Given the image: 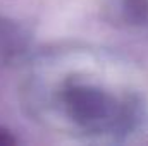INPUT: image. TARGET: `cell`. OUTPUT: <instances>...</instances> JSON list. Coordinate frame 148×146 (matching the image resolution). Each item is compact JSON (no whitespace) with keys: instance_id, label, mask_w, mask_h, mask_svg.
Listing matches in <instances>:
<instances>
[{"instance_id":"4","label":"cell","mask_w":148,"mask_h":146,"mask_svg":"<svg viewBox=\"0 0 148 146\" xmlns=\"http://www.w3.org/2000/svg\"><path fill=\"white\" fill-rule=\"evenodd\" d=\"M10 143H14V138L7 131H2L0 129V145H10Z\"/></svg>"},{"instance_id":"1","label":"cell","mask_w":148,"mask_h":146,"mask_svg":"<svg viewBox=\"0 0 148 146\" xmlns=\"http://www.w3.org/2000/svg\"><path fill=\"white\" fill-rule=\"evenodd\" d=\"M26 112L45 129L77 139L115 136L129 129L134 105L102 81L84 48L66 45L36 55L21 88Z\"/></svg>"},{"instance_id":"2","label":"cell","mask_w":148,"mask_h":146,"mask_svg":"<svg viewBox=\"0 0 148 146\" xmlns=\"http://www.w3.org/2000/svg\"><path fill=\"white\" fill-rule=\"evenodd\" d=\"M31 50L28 29L10 19L0 16V67H14L23 64Z\"/></svg>"},{"instance_id":"3","label":"cell","mask_w":148,"mask_h":146,"mask_svg":"<svg viewBox=\"0 0 148 146\" xmlns=\"http://www.w3.org/2000/svg\"><path fill=\"white\" fill-rule=\"evenodd\" d=\"M126 17L133 23H145L148 19V0H124Z\"/></svg>"}]
</instances>
